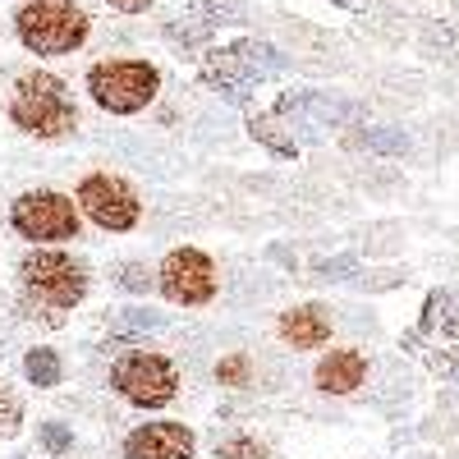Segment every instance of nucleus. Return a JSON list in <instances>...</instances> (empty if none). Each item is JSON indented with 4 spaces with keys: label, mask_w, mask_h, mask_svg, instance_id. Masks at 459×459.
I'll return each mask as SVG.
<instances>
[{
    "label": "nucleus",
    "mask_w": 459,
    "mask_h": 459,
    "mask_svg": "<svg viewBox=\"0 0 459 459\" xmlns=\"http://www.w3.org/2000/svg\"><path fill=\"white\" fill-rule=\"evenodd\" d=\"M216 381H221V386H244V381H248V359H244V354L225 359V363L216 368Z\"/></svg>",
    "instance_id": "16"
},
{
    "label": "nucleus",
    "mask_w": 459,
    "mask_h": 459,
    "mask_svg": "<svg viewBox=\"0 0 459 459\" xmlns=\"http://www.w3.org/2000/svg\"><path fill=\"white\" fill-rule=\"evenodd\" d=\"M79 207L101 225V230H129L138 221V198L125 179H110V175H88L79 188Z\"/></svg>",
    "instance_id": "8"
},
{
    "label": "nucleus",
    "mask_w": 459,
    "mask_h": 459,
    "mask_svg": "<svg viewBox=\"0 0 459 459\" xmlns=\"http://www.w3.org/2000/svg\"><path fill=\"white\" fill-rule=\"evenodd\" d=\"M285 60L266 47V42H235L225 51H207L203 60V79L212 88H221L230 101H244V88L266 79V74H276Z\"/></svg>",
    "instance_id": "4"
},
{
    "label": "nucleus",
    "mask_w": 459,
    "mask_h": 459,
    "mask_svg": "<svg viewBox=\"0 0 459 459\" xmlns=\"http://www.w3.org/2000/svg\"><path fill=\"white\" fill-rule=\"evenodd\" d=\"M125 459H194V432L179 423H147L125 441Z\"/></svg>",
    "instance_id": "10"
},
{
    "label": "nucleus",
    "mask_w": 459,
    "mask_h": 459,
    "mask_svg": "<svg viewBox=\"0 0 459 459\" xmlns=\"http://www.w3.org/2000/svg\"><path fill=\"white\" fill-rule=\"evenodd\" d=\"M335 5H354V0H335Z\"/></svg>",
    "instance_id": "21"
},
{
    "label": "nucleus",
    "mask_w": 459,
    "mask_h": 459,
    "mask_svg": "<svg viewBox=\"0 0 459 459\" xmlns=\"http://www.w3.org/2000/svg\"><path fill=\"white\" fill-rule=\"evenodd\" d=\"M129 290H147V276H143V266H125V276H120Z\"/></svg>",
    "instance_id": "19"
},
{
    "label": "nucleus",
    "mask_w": 459,
    "mask_h": 459,
    "mask_svg": "<svg viewBox=\"0 0 459 459\" xmlns=\"http://www.w3.org/2000/svg\"><path fill=\"white\" fill-rule=\"evenodd\" d=\"M110 381H115V391H120L129 404H143V409H161V404H170L175 391H179L175 363L161 359V354H147V350L125 354L120 363H115Z\"/></svg>",
    "instance_id": "5"
},
{
    "label": "nucleus",
    "mask_w": 459,
    "mask_h": 459,
    "mask_svg": "<svg viewBox=\"0 0 459 459\" xmlns=\"http://www.w3.org/2000/svg\"><path fill=\"white\" fill-rule=\"evenodd\" d=\"M276 129H281V125L272 120V115H262V120H253V138H262L272 152H285V157H290V152H294V138H285V134H276Z\"/></svg>",
    "instance_id": "15"
},
{
    "label": "nucleus",
    "mask_w": 459,
    "mask_h": 459,
    "mask_svg": "<svg viewBox=\"0 0 459 459\" xmlns=\"http://www.w3.org/2000/svg\"><path fill=\"white\" fill-rule=\"evenodd\" d=\"M216 459H262V446L257 441H221Z\"/></svg>",
    "instance_id": "17"
},
{
    "label": "nucleus",
    "mask_w": 459,
    "mask_h": 459,
    "mask_svg": "<svg viewBox=\"0 0 459 459\" xmlns=\"http://www.w3.org/2000/svg\"><path fill=\"white\" fill-rule=\"evenodd\" d=\"M281 335L294 344V350H317V344L331 340V322L317 308H294L281 317Z\"/></svg>",
    "instance_id": "12"
},
{
    "label": "nucleus",
    "mask_w": 459,
    "mask_h": 459,
    "mask_svg": "<svg viewBox=\"0 0 459 459\" xmlns=\"http://www.w3.org/2000/svg\"><path fill=\"white\" fill-rule=\"evenodd\" d=\"M110 5H120V10H147L152 0H110Z\"/></svg>",
    "instance_id": "20"
},
{
    "label": "nucleus",
    "mask_w": 459,
    "mask_h": 459,
    "mask_svg": "<svg viewBox=\"0 0 459 459\" xmlns=\"http://www.w3.org/2000/svg\"><path fill=\"white\" fill-rule=\"evenodd\" d=\"M14 230L23 239H74L79 235V207L65 194H23L14 203Z\"/></svg>",
    "instance_id": "7"
},
{
    "label": "nucleus",
    "mask_w": 459,
    "mask_h": 459,
    "mask_svg": "<svg viewBox=\"0 0 459 459\" xmlns=\"http://www.w3.org/2000/svg\"><path fill=\"white\" fill-rule=\"evenodd\" d=\"M19 418H23V404H19V395L0 381V437H14L19 432Z\"/></svg>",
    "instance_id": "14"
},
{
    "label": "nucleus",
    "mask_w": 459,
    "mask_h": 459,
    "mask_svg": "<svg viewBox=\"0 0 459 459\" xmlns=\"http://www.w3.org/2000/svg\"><path fill=\"white\" fill-rule=\"evenodd\" d=\"M14 125L37 134V138H65L74 125H79V110L65 97V83L56 74H23L14 101H10Z\"/></svg>",
    "instance_id": "1"
},
{
    "label": "nucleus",
    "mask_w": 459,
    "mask_h": 459,
    "mask_svg": "<svg viewBox=\"0 0 459 459\" xmlns=\"http://www.w3.org/2000/svg\"><path fill=\"white\" fill-rule=\"evenodd\" d=\"M161 290L175 303H207L216 294V272L198 248H175L161 262Z\"/></svg>",
    "instance_id": "9"
},
{
    "label": "nucleus",
    "mask_w": 459,
    "mask_h": 459,
    "mask_svg": "<svg viewBox=\"0 0 459 459\" xmlns=\"http://www.w3.org/2000/svg\"><path fill=\"white\" fill-rule=\"evenodd\" d=\"M23 285L32 299L51 303V308H74L88 294L83 266L65 253H28L23 257Z\"/></svg>",
    "instance_id": "6"
},
{
    "label": "nucleus",
    "mask_w": 459,
    "mask_h": 459,
    "mask_svg": "<svg viewBox=\"0 0 459 459\" xmlns=\"http://www.w3.org/2000/svg\"><path fill=\"white\" fill-rule=\"evenodd\" d=\"M368 377V359L359 350H331L322 363H317V386L331 391V395H350L363 386Z\"/></svg>",
    "instance_id": "11"
},
{
    "label": "nucleus",
    "mask_w": 459,
    "mask_h": 459,
    "mask_svg": "<svg viewBox=\"0 0 459 459\" xmlns=\"http://www.w3.org/2000/svg\"><path fill=\"white\" fill-rule=\"evenodd\" d=\"M23 372H28L32 386H60V359H56V350H32L23 359Z\"/></svg>",
    "instance_id": "13"
},
{
    "label": "nucleus",
    "mask_w": 459,
    "mask_h": 459,
    "mask_svg": "<svg viewBox=\"0 0 459 459\" xmlns=\"http://www.w3.org/2000/svg\"><path fill=\"white\" fill-rule=\"evenodd\" d=\"M42 441H47V450H51V455H65V450L74 446V437H69V428H65V423H47V428H42Z\"/></svg>",
    "instance_id": "18"
},
{
    "label": "nucleus",
    "mask_w": 459,
    "mask_h": 459,
    "mask_svg": "<svg viewBox=\"0 0 459 459\" xmlns=\"http://www.w3.org/2000/svg\"><path fill=\"white\" fill-rule=\"evenodd\" d=\"M88 88H92L101 110L134 115V110H143L152 97H157L161 74L152 65H143V60H106V65H92Z\"/></svg>",
    "instance_id": "3"
},
{
    "label": "nucleus",
    "mask_w": 459,
    "mask_h": 459,
    "mask_svg": "<svg viewBox=\"0 0 459 459\" xmlns=\"http://www.w3.org/2000/svg\"><path fill=\"white\" fill-rule=\"evenodd\" d=\"M19 37L37 56H65L74 47H83L88 14L74 5H60V0H32V5L19 10Z\"/></svg>",
    "instance_id": "2"
}]
</instances>
